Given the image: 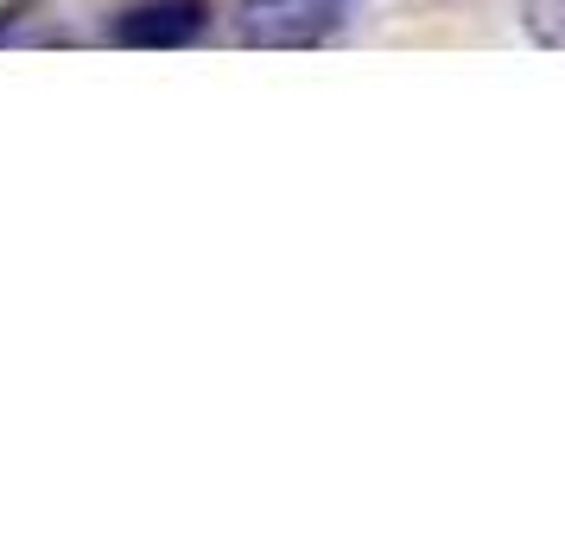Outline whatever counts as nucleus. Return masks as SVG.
I'll use <instances>...</instances> for the list:
<instances>
[{
    "instance_id": "f257e3e1",
    "label": "nucleus",
    "mask_w": 565,
    "mask_h": 546,
    "mask_svg": "<svg viewBox=\"0 0 565 546\" xmlns=\"http://www.w3.org/2000/svg\"><path fill=\"white\" fill-rule=\"evenodd\" d=\"M343 13H350V0H248L242 32L255 45H318L343 26Z\"/></svg>"
},
{
    "instance_id": "f03ea898",
    "label": "nucleus",
    "mask_w": 565,
    "mask_h": 546,
    "mask_svg": "<svg viewBox=\"0 0 565 546\" xmlns=\"http://www.w3.org/2000/svg\"><path fill=\"white\" fill-rule=\"evenodd\" d=\"M210 26V0H134L115 20V45L128 52H179Z\"/></svg>"
}]
</instances>
